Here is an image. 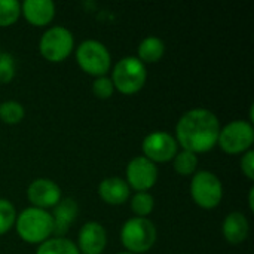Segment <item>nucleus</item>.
I'll use <instances>...</instances> for the list:
<instances>
[{"label": "nucleus", "instance_id": "obj_1", "mask_svg": "<svg viewBox=\"0 0 254 254\" xmlns=\"http://www.w3.org/2000/svg\"><path fill=\"white\" fill-rule=\"evenodd\" d=\"M219 118L208 109L196 107L188 110L176 125V141L183 150L204 153L211 150L219 140Z\"/></svg>", "mask_w": 254, "mask_h": 254}, {"label": "nucleus", "instance_id": "obj_2", "mask_svg": "<svg viewBox=\"0 0 254 254\" xmlns=\"http://www.w3.org/2000/svg\"><path fill=\"white\" fill-rule=\"evenodd\" d=\"M16 232L28 244H42L54 234V220L49 211L28 207L16 216Z\"/></svg>", "mask_w": 254, "mask_h": 254}, {"label": "nucleus", "instance_id": "obj_3", "mask_svg": "<svg viewBox=\"0 0 254 254\" xmlns=\"http://www.w3.org/2000/svg\"><path fill=\"white\" fill-rule=\"evenodd\" d=\"M158 231L152 220L147 217L128 219L121 229V243L127 252L141 254L149 252L156 243Z\"/></svg>", "mask_w": 254, "mask_h": 254}, {"label": "nucleus", "instance_id": "obj_4", "mask_svg": "<svg viewBox=\"0 0 254 254\" xmlns=\"http://www.w3.org/2000/svg\"><path fill=\"white\" fill-rule=\"evenodd\" d=\"M110 79L119 92L127 95L135 94L146 83V65L137 57H124L115 64Z\"/></svg>", "mask_w": 254, "mask_h": 254}, {"label": "nucleus", "instance_id": "obj_5", "mask_svg": "<svg viewBox=\"0 0 254 254\" xmlns=\"http://www.w3.org/2000/svg\"><path fill=\"white\" fill-rule=\"evenodd\" d=\"M76 61L80 68L95 77L106 76L112 67V55L104 43L95 39L83 40L76 49Z\"/></svg>", "mask_w": 254, "mask_h": 254}, {"label": "nucleus", "instance_id": "obj_6", "mask_svg": "<svg viewBox=\"0 0 254 254\" xmlns=\"http://www.w3.org/2000/svg\"><path fill=\"white\" fill-rule=\"evenodd\" d=\"M190 196L196 205L211 210L223 198V185L214 173L198 171L190 180Z\"/></svg>", "mask_w": 254, "mask_h": 254}, {"label": "nucleus", "instance_id": "obj_7", "mask_svg": "<svg viewBox=\"0 0 254 254\" xmlns=\"http://www.w3.org/2000/svg\"><path fill=\"white\" fill-rule=\"evenodd\" d=\"M74 48V37L71 31L63 25H54L48 28L39 42V49L43 58L51 63L64 61Z\"/></svg>", "mask_w": 254, "mask_h": 254}, {"label": "nucleus", "instance_id": "obj_8", "mask_svg": "<svg viewBox=\"0 0 254 254\" xmlns=\"http://www.w3.org/2000/svg\"><path fill=\"white\" fill-rule=\"evenodd\" d=\"M254 141V128L252 122L237 119L220 128L217 144L229 155L244 153L250 150Z\"/></svg>", "mask_w": 254, "mask_h": 254}, {"label": "nucleus", "instance_id": "obj_9", "mask_svg": "<svg viewBox=\"0 0 254 254\" xmlns=\"http://www.w3.org/2000/svg\"><path fill=\"white\" fill-rule=\"evenodd\" d=\"M143 156L152 162H168L174 159L179 152L176 138L167 131H153L147 134L141 143Z\"/></svg>", "mask_w": 254, "mask_h": 254}, {"label": "nucleus", "instance_id": "obj_10", "mask_svg": "<svg viewBox=\"0 0 254 254\" xmlns=\"http://www.w3.org/2000/svg\"><path fill=\"white\" fill-rule=\"evenodd\" d=\"M158 180V167L146 156H135L127 165V183L137 192H147Z\"/></svg>", "mask_w": 254, "mask_h": 254}, {"label": "nucleus", "instance_id": "obj_11", "mask_svg": "<svg viewBox=\"0 0 254 254\" xmlns=\"http://www.w3.org/2000/svg\"><path fill=\"white\" fill-rule=\"evenodd\" d=\"M27 198L33 204L31 207L46 210L55 207L61 201L63 193L55 182L49 179H36L28 185Z\"/></svg>", "mask_w": 254, "mask_h": 254}, {"label": "nucleus", "instance_id": "obj_12", "mask_svg": "<svg viewBox=\"0 0 254 254\" xmlns=\"http://www.w3.org/2000/svg\"><path fill=\"white\" fill-rule=\"evenodd\" d=\"M107 244V232L98 222L85 223L77 235V249L82 254H101Z\"/></svg>", "mask_w": 254, "mask_h": 254}, {"label": "nucleus", "instance_id": "obj_13", "mask_svg": "<svg viewBox=\"0 0 254 254\" xmlns=\"http://www.w3.org/2000/svg\"><path fill=\"white\" fill-rule=\"evenodd\" d=\"M21 13L36 27L48 25L55 16V3L52 0H25L21 3Z\"/></svg>", "mask_w": 254, "mask_h": 254}, {"label": "nucleus", "instance_id": "obj_14", "mask_svg": "<svg viewBox=\"0 0 254 254\" xmlns=\"http://www.w3.org/2000/svg\"><path fill=\"white\" fill-rule=\"evenodd\" d=\"M129 193H131V188L124 179L118 176L106 177L98 185L100 198L110 205H121L127 202V199L129 198Z\"/></svg>", "mask_w": 254, "mask_h": 254}, {"label": "nucleus", "instance_id": "obj_15", "mask_svg": "<svg viewBox=\"0 0 254 254\" xmlns=\"http://www.w3.org/2000/svg\"><path fill=\"white\" fill-rule=\"evenodd\" d=\"M222 232H223V237L228 243L241 244L249 238V234H250L249 219L240 211L229 213L223 220Z\"/></svg>", "mask_w": 254, "mask_h": 254}, {"label": "nucleus", "instance_id": "obj_16", "mask_svg": "<svg viewBox=\"0 0 254 254\" xmlns=\"http://www.w3.org/2000/svg\"><path fill=\"white\" fill-rule=\"evenodd\" d=\"M77 211L79 207L73 198H61V201L54 207V213L51 214L54 220V234L58 237L64 235L76 220Z\"/></svg>", "mask_w": 254, "mask_h": 254}, {"label": "nucleus", "instance_id": "obj_17", "mask_svg": "<svg viewBox=\"0 0 254 254\" xmlns=\"http://www.w3.org/2000/svg\"><path fill=\"white\" fill-rule=\"evenodd\" d=\"M137 52H138L137 58L143 64L156 63L162 58V55L165 52V43L162 39H159L156 36H147L140 42Z\"/></svg>", "mask_w": 254, "mask_h": 254}, {"label": "nucleus", "instance_id": "obj_18", "mask_svg": "<svg viewBox=\"0 0 254 254\" xmlns=\"http://www.w3.org/2000/svg\"><path fill=\"white\" fill-rule=\"evenodd\" d=\"M36 254H80V252L71 240L55 237L39 244Z\"/></svg>", "mask_w": 254, "mask_h": 254}, {"label": "nucleus", "instance_id": "obj_19", "mask_svg": "<svg viewBox=\"0 0 254 254\" xmlns=\"http://www.w3.org/2000/svg\"><path fill=\"white\" fill-rule=\"evenodd\" d=\"M25 116L24 106L19 101L15 100H7L4 103H0V119L4 124L15 125L19 124Z\"/></svg>", "mask_w": 254, "mask_h": 254}, {"label": "nucleus", "instance_id": "obj_20", "mask_svg": "<svg viewBox=\"0 0 254 254\" xmlns=\"http://www.w3.org/2000/svg\"><path fill=\"white\" fill-rule=\"evenodd\" d=\"M173 165H174V170L182 176L195 174L196 167H198V156L188 150L177 152V155L173 159Z\"/></svg>", "mask_w": 254, "mask_h": 254}, {"label": "nucleus", "instance_id": "obj_21", "mask_svg": "<svg viewBox=\"0 0 254 254\" xmlns=\"http://www.w3.org/2000/svg\"><path fill=\"white\" fill-rule=\"evenodd\" d=\"M155 207V199L149 192H137L131 198V210L135 217H147Z\"/></svg>", "mask_w": 254, "mask_h": 254}, {"label": "nucleus", "instance_id": "obj_22", "mask_svg": "<svg viewBox=\"0 0 254 254\" xmlns=\"http://www.w3.org/2000/svg\"><path fill=\"white\" fill-rule=\"evenodd\" d=\"M21 15V3L16 0H0V27L12 25Z\"/></svg>", "mask_w": 254, "mask_h": 254}, {"label": "nucleus", "instance_id": "obj_23", "mask_svg": "<svg viewBox=\"0 0 254 254\" xmlns=\"http://www.w3.org/2000/svg\"><path fill=\"white\" fill-rule=\"evenodd\" d=\"M16 220V211L9 199L0 198V235L9 232Z\"/></svg>", "mask_w": 254, "mask_h": 254}, {"label": "nucleus", "instance_id": "obj_24", "mask_svg": "<svg viewBox=\"0 0 254 254\" xmlns=\"http://www.w3.org/2000/svg\"><path fill=\"white\" fill-rule=\"evenodd\" d=\"M15 76V58L9 52L0 54V83H9Z\"/></svg>", "mask_w": 254, "mask_h": 254}, {"label": "nucleus", "instance_id": "obj_25", "mask_svg": "<svg viewBox=\"0 0 254 254\" xmlns=\"http://www.w3.org/2000/svg\"><path fill=\"white\" fill-rule=\"evenodd\" d=\"M113 91H115L113 82L107 76L95 77V80L92 82V92L95 94V97H98L101 100L110 98L113 95Z\"/></svg>", "mask_w": 254, "mask_h": 254}, {"label": "nucleus", "instance_id": "obj_26", "mask_svg": "<svg viewBox=\"0 0 254 254\" xmlns=\"http://www.w3.org/2000/svg\"><path fill=\"white\" fill-rule=\"evenodd\" d=\"M241 171L249 180H254V150H247L241 159Z\"/></svg>", "mask_w": 254, "mask_h": 254}, {"label": "nucleus", "instance_id": "obj_27", "mask_svg": "<svg viewBox=\"0 0 254 254\" xmlns=\"http://www.w3.org/2000/svg\"><path fill=\"white\" fill-rule=\"evenodd\" d=\"M253 196H254V188H250V193H249V205H250V210H254Z\"/></svg>", "mask_w": 254, "mask_h": 254}, {"label": "nucleus", "instance_id": "obj_28", "mask_svg": "<svg viewBox=\"0 0 254 254\" xmlns=\"http://www.w3.org/2000/svg\"><path fill=\"white\" fill-rule=\"evenodd\" d=\"M118 254H132V253H129V252H122V253H118Z\"/></svg>", "mask_w": 254, "mask_h": 254}, {"label": "nucleus", "instance_id": "obj_29", "mask_svg": "<svg viewBox=\"0 0 254 254\" xmlns=\"http://www.w3.org/2000/svg\"><path fill=\"white\" fill-rule=\"evenodd\" d=\"M0 54H1V52H0Z\"/></svg>", "mask_w": 254, "mask_h": 254}]
</instances>
